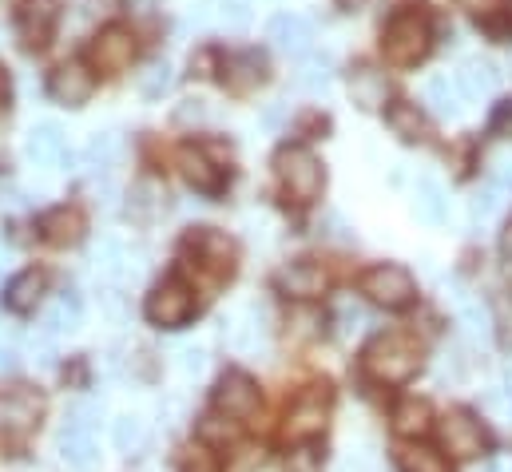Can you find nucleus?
<instances>
[{"label":"nucleus","mask_w":512,"mask_h":472,"mask_svg":"<svg viewBox=\"0 0 512 472\" xmlns=\"http://www.w3.org/2000/svg\"><path fill=\"white\" fill-rule=\"evenodd\" d=\"M417 369H421V346L401 330L378 334L362 354V373L378 385H405Z\"/></svg>","instance_id":"1"},{"label":"nucleus","mask_w":512,"mask_h":472,"mask_svg":"<svg viewBox=\"0 0 512 472\" xmlns=\"http://www.w3.org/2000/svg\"><path fill=\"white\" fill-rule=\"evenodd\" d=\"M433 48V24L417 8H401L385 20L382 28V56L393 68H413L429 56Z\"/></svg>","instance_id":"2"},{"label":"nucleus","mask_w":512,"mask_h":472,"mask_svg":"<svg viewBox=\"0 0 512 472\" xmlns=\"http://www.w3.org/2000/svg\"><path fill=\"white\" fill-rule=\"evenodd\" d=\"M274 175H278L286 199H294L298 207L318 203V195H322V187H326V167H322V159H318L310 147H302V143H282V147L274 151Z\"/></svg>","instance_id":"3"},{"label":"nucleus","mask_w":512,"mask_h":472,"mask_svg":"<svg viewBox=\"0 0 512 472\" xmlns=\"http://www.w3.org/2000/svg\"><path fill=\"white\" fill-rule=\"evenodd\" d=\"M183 254L211 282H231L235 270H239V246H235V238L223 235L219 227H191L187 238H183Z\"/></svg>","instance_id":"4"},{"label":"nucleus","mask_w":512,"mask_h":472,"mask_svg":"<svg viewBox=\"0 0 512 472\" xmlns=\"http://www.w3.org/2000/svg\"><path fill=\"white\" fill-rule=\"evenodd\" d=\"M175 163H179V175L187 179V187L207 195V199H219L231 183V163L215 159L211 143H183L175 151Z\"/></svg>","instance_id":"5"},{"label":"nucleus","mask_w":512,"mask_h":472,"mask_svg":"<svg viewBox=\"0 0 512 472\" xmlns=\"http://www.w3.org/2000/svg\"><path fill=\"white\" fill-rule=\"evenodd\" d=\"M143 314H147V322L159 326V330H179V326H187V322L195 318V290H191L179 274H171V278H163V282L147 294Z\"/></svg>","instance_id":"6"},{"label":"nucleus","mask_w":512,"mask_h":472,"mask_svg":"<svg viewBox=\"0 0 512 472\" xmlns=\"http://www.w3.org/2000/svg\"><path fill=\"white\" fill-rule=\"evenodd\" d=\"M358 290H362L374 306H382V310H405V306L417 298L413 274H409L405 266H397V262H378V266H370V270L362 274Z\"/></svg>","instance_id":"7"},{"label":"nucleus","mask_w":512,"mask_h":472,"mask_svg":"<svg viewBox=\"0 0 512 472\" xmlns=\"http://www.w3.org/2000/svg\"><path fill=\"white\" fill-rule=\"evenodd\" d=\"M437 433H441L445 453L457 457V461H477L481 453H489V429H485V425L477 421V413H469V409H449V413L441 417Z\"/></svg>","instance_id":"8"},{"label":"nucleus","mask_w":512,"mask_h":472,"mask_svg":"<svg viewBox=\"0 0 512 472\" xmlns=\"http://www.w3.org/2000/svg\"><path fill=\"white\" fill-rule=\"evenodd\" d=\"M330 401H334V393H330V385L322 381V385H310L302 397H294V405L286 409V437L290 441H314V437H322V429H326V421H330Z\"/></svg>","instance_id":"9"},{"label":"nucleus","mask_w":512,"mask_h":472,"mask_svg":"<svg viewBox=\"0 0 512 472\" xmlns=\"http://www.w3.org/2000/svg\"><path fill=\"white\" fill-rule=\"evenodd\" d=\"M135 52H139V48H135V32H131L128 24H120V20L104 24V28L92 36V44H88V60H92V68L104 72V76H120L124 68H131Z\"/></svg>","instance_id":"10"},{"label":"nucleus","mask_w":512,"mask_h":472,"mask_svg":"<svg viewBox=\"0 0 512 472\" xmlns=\"http://www.w3.org/2000/svg\"><path fill=\"white\" fill-rule=\"evenodd\" d=\"M60 0H20L16 8V36L24 52H44L60 28Z\"/></svg>","instance_id":"11"},{"label":"nucleus","mask_w":512,"mask_h":472,"mask_svg":"<svg viewBox=\"0 0 512 472\" xmlns=\"http://www.w3.org/2000/svg\"><path fill=\"white\" fill-rule=\"evenodd\" d=\"M219 72H223L219 80H223L227 92L251 96V92H258V88L270 80V60H266V52H258V48H239V52L219 56Z\"/></svg>","instance_id":"12"},{"label":"nucleus","mask_w":512,"mask_h":472,"mask_svg":"<svg viewBox=\"0 0 512 472\" xmlns=\"http://www.w3.org/2000/svg\"><path fill=\"white\" fill-rule=\"evenodd\" d=\"M258 381L243 369H227L215 385V413H223L227 421H251L258 413Z\"/></svg>","instance_id":"13"},{"label":"nucleus","mask_w":512,"mask_h":472,"mask_svg":"<svg viewBox=\"0 0 512 472\" xmlns=\"http://www.w3.org/2000/svg\"><path fill=\"white\" fill-rule=\"evenodd\" d=\"M92 92H96V72L84 60H64L48 76V96L60 108H84L92 100Z\"/></svg>","instance_id":"14"},{"label":"nucleus","mask_w":512,"mask_h":472,"mask_svg":"<svg viewBox=\"0 0 512 472\" xmlns=\"http://www.w3.org/2000/svg\"><path fill=\"white\" fill-rule=\"evenodd\" d=\"M330 286V270L318 258H294L290 266L278 270V290L290 298H318Z\"/></svg>","instance_id":"15"},{"label":"nucleus","mask_w":512,"mask_h":472,"mask_svg":"<svg viewBox=\"0 0 512 472\" xmlns=\"http://www.w3.org/2000/svg\"><path fill=\"white\" fill-rule=\"evenodd\" d=\"M36 231H40L44 242H52V246H76L84 238V231H88V223H84L80 207L60 203V207H52V211H44L36 219Z\"/></svg>","instance_id":"16"},{"label":"nucleus","mask_w":512,"mask_h":472,"mask_svg":"<svg viewBox=\"0 0 512 472\" xmlns=\"http://www.w3.org/2000/svg\"><path fill=\"white\" fill-rule=\"evenodd\" d=\"M44 290H48V274L36 270V266H28L16 278H8V286H4L0 298H4V310L8 314H32L44 302Z\"/></svg>","instance_id":"17"},{"label":"nucleus","mask_w":512,"mask_h":472,"mask_svg":"<svg viewBox=\"0 0 512 472\" xmlns=\"http://www.w3.org/2000/svg\"><path fill=\"white\" fill-rule=\"evenodd\" d=\"M266 40H274V48H282L286 56H306L310 44H314V28L306 16H294V12H282L266 24Z\"/></svg>","instance_id":"18"},{"label":"nucleus","mask_w":512,"mask_h":472,"mask_svg":"<svg viewBox=\"0 0 512 472\" xmlns=\"http://www.w3.org/2000/svg\"><path fill=\"white\" fill-rule=\"evenodd\" d=\"M385 127L401 139V143H425L429 139V119L417 104L409 100H393L385 104Z\"/></svg>","instance_id":"19"},{"label":"nucleus","mask_w":512,"mask_h":472,"mask_svg":"<svg viewBox=\"0 0 512 472\" xmlns=\"http://www.w3.org/2000/svg\"><path fill=\"white\" fill-rule=\"evenodd\" d=\"M389 425L397 437H421L429 425H433V409L425 397H401L389 413Z\"/></svg>","instance_id":"20"},{"label":"nucleus","mask_w":512,"mask_h":472,"mask_svg":"<svg viewBox=\"0 0 512 472\" xmlns=\"http://www.w3.org/2000/svg\"><path fill=\"white\" fill-rule=\"evenodd\" d=\"M350 96H354V104H358V108L378 112V108H385V96H389L385 76H382V72H374L370 64L350 68Z\"/></svg>","instance_id":"21"},{"label":"nucleus","mask_w":512,"mask_h":472,"mask_svg":"<svg viewBox=\"0 0 512 472\" xmlns=\"http://www.w3.org/2000/svg\"><path fill=\"white\" fill-rule=\"evenodd\" d=\"M457 88H461V96H469V100H485V96L497 92V68H493L489 60H465V64L457 68Z\"/></svg>","instance_id":"22"},{"label":"nucleus","mask_w":512,"mask_h":472,"mask_svg":"<svg viewBox=\"0 0 512 472\" xmlns=\"http://www.w3.org/2000/svg\"><path fill=\"white\" fill-rule=\"evenodd\" d=\"M445 211H449V199H445V187L437 179H417L413 187V215L429 227L445 223Z\"/></svg>","instance_id":"23"},{"label":"nucleus","mask_w":512,"mask_h":472,"mask_svg":"<svg viewBox=\"0 0 512 472\" xmlns=\"http://www.w3.org/2000/svg\"><path fill=\"white\" fill-rule=\"evenodd\" d=\"M60 457H64L76 472H92L96 465H100V453H96L92 433H84V429H68V425H64V433H60Z\"/></svg>","instance_id":"24"},{"label":"nucleus","mask_w":512,"mask_h":472,"mask_svg":"<svg viewBox=\"0 0 512 472\" xmlns=\"http://www.w3.org/2000/svg\"><path fill=\"white\" fill-rule=\"evenodd\" d=\"M28 155H32L36 163H44V167L64 163V131H60L56 123H36V127L28 131Z\"/></svg>","instance_id":"25"},{"label":"nucleus","mask_w":512,"mask_h":472,"mask_svg":"<svg viewBox=\"0 0 512 472\" xmlns=\"http://www.w3.org/2000/svg\"><path fill=\"white\" fill-rule=\"evenodd\" d=\"M40 413H44V397H40V389H32V385H16V389L4 397V417H8L12 425H20V429L36 425Z\"/></svg>","instance_id":"26"},{"label":"nucleus","mask_w":512,"mask_h":472,"mask_svg":"<svg viewBox=\"0 0 512 472\" xmlns=\"http://www.w3.org/2000/svg\"><path fill=\"white\" fill-rule=\"evenodd\" d=\"M397 469L401 472H453L449 457L429 449V445H401L397 449Z\"/></svg>","instance_id":"27"},{"label":"nucleus","mask_w":512,"mask_h":472,"mask_svg":"<svg viewBox=\"0 0 512 472\" xmlns=\"http://www.w3.org/2000/svg\"><path fill=\"white\" fill-rule=\"evenodd\" d=\"M425 104L437 116H457L461 112V88L449 84V76H433V80H425Z\"/></svg>","instance_id":"28"},{"label":"nucleus","mask_w":512,"mask_h":472,"mask_svg":"<svg viewBox=\"0 0 512 472\" xmlns=\"http://www.w3.org/2000/svg\"><path fill=\"white\" fill-rule=\"evenodd\" d=\"M76 322H80V298L68 290V294L44 314V338H56V334H64V330H76Z\"/></svg>","instance_id":"29"},{"label":"nucleus","mask_w":512,"mask_h":472,"mask_svg":"<svg viewBox=\"0 0 512 472\" xmlns=\"http://www.w3.org/2000/svg\"><path fill=\"white\" fill-rule=\"evenodd\" d=\"M112 441H116V449H120V453H139V449H143V445H147V425H143V421H139V417H120V421H116V425H112Z\"/></svg>","instance_id":"30"},{"label":"nucleus","mask_w":512,"mask_h":472,"mask_svg":"<svg viewBox=\"0 0 512 472\" xmlns=\"http://www.w3.org/2000/svg\"><path fill=\"white\" fill-rule=\"evenodd\" d=\"M326 469V457L314 441H298L290 453H286V472H322Z\"/></svg>","instance_id":"31"},{"label":"nucleus","mask_w":512,"mask_h":472,"mask_svg":"<svg viewBox=\"0 0 512 472\" xmlns=\"http://www.w3.org/2000/svg\"><path fill=\"white\" fill-rule=\"evenodd\" d=\"M501 195H505V191H501V183H489V187H481V191L473 195V203H469V207H473V215H481V219L497 215V211H501V203H505Z\"/></svg>","instance_id":"32"},{"label":"nucleus","mask_w":512,"mask_h":472,"mask_svg":"<svg viewBox=\"0 0 512 472\" xmlns=\"http://www.w3.org/2000/svg\"><path fill=\"white\" fill-rule=\"evenodd\" d=\"M183 472H223V465L207 445H191L183 457Z\"/></svg>","instance_id":"33"},{"label":"nucleus","mask_w":512,"mask_h":472,"mask_svg":"<svg viewBox=\"0 0 512 472\" xmlns=\"http://www.w3.org/2000/svg\"><path fill=\"white\" fill-rule=\"evenodd\" d=\"M199 437L211 441V445H227V441H235V429L223 421V413H215V417H203L199 421Z\"/></svg>","instance_id":"34"},{"label":"nucleus","mask_w":512,"mask_h":472,"mask_svg":"<svg viewBox=\"0 0 512 472\" xmlns=\"http://www.w3.org/2000/svg\"><path fill=\"white\" fill-rule=\"evenodd\" d=\"M167 88H171V68H167V64H155V68H151V72H147V76L139 80V92H143L147 100L163 96Z\"/></svg>","instance_id":"35"},{"label":"nucleus","mask_w":512,"mask_h":472,"mask_svg":"<svg viewBox=\"0 0 512 472\" xmlns=\"http://www.w3.org/2000/svg\"><path fill=\"white\" fill-rule=\"evenodd\" d=\"M290 322H294V330H290V334H294L298 342H306V338H314V334L322 330V314H314V310H294V318H290Z\"/></svg>","instance_id":"36"},{"label":"nucleus","mask_w":512,"mask_h":472,"mask_svg":"<svg viewBox=\"0 0 512 472\" xmlns=\"http://www.w3.org/2000/svg\"><path fill=\"white\" fill-rule=\"evenodd\" d=\"M489 131H493L497 139H512V96H509V100H501V104L493 108V119H489Z\"/></svg>","instance_id":"37"},{"label":"nucleus","mask_w":512,"mask_h":472,"mask_svg":"<svg viewBox=\"0 0 512 472\" xmlns=\"http://www.w3.org/2000/svg\"><path fill=\"white\" fill-rule=\"evenodd\" d=\"M219 68V56L211 52V48H199L195 56H191V76H211Z\"/></svg>","instance_id":"38"},{"label":"nucleus","mask_w":512,"mask_h":472,"mask_svg":"<svg viewBox=\"0 0 512 472\" xmlns=\"http://www.w3.org/2000/svg\"><path fill=\"white\" fill-rule=\"evenodd\" d=\"M461 318H465V326H469L473 334H481V330L489 326V318H485V310H481L477 302H469V298L461 302Z\"/></svg>","instance_id":"39"},{"label":"nucleus","mask_w":512,"mask_h":472,"mask_svg":"<svg viewBox=\"0 0 512 472\" xmlns=\"http://www.w3.org/2000/svg\"><path fill=\"white\" fill-rule=\"evenodd\" d=\"M497 326H501V338H505V346H512V294L497 298Z\"/></svg>","instance_id":"40"},{"label":"nucleus","mask_w":512,"mask_h":472,"mask_svg":"<svg viewBox=\"0 0 512 472\" xmlns=\"http://www.w3.org/2000/svg\"><path fill=\"white\" fill-rule=\"evenodd\" d=\"M338 322H342V334H358V330L366 326V314H362L358 306H346V310L338 314Z\"/></svg>","instance_id":"41"},{"label":"nucleus","mask_w":512,"mask_h":472,"mask_svg":"<svg viewBox=\"0 0 512 472\" xmlns=\"http://www.w3.org/2000/svg\"><path fill=\"white\" fill-rule=\"evenodd\" d=\"M16 369H20V361L12 350H0V381H8V377H16Z\"/></svg>","instance_id":"42"},{"label":"nucleus","mask_w":512,"mask_h":472,"mask_svg":"<svg viewBox=\"0 0 512 472\" xmlns=\"http://www.w3.org/2000/svg\"><path fill=\"white\" fill-rule=\"evenodd\" d=\"M501 258H505V266L512 270V219L505 223V231H501Z\"/></svg>","instance_id":"43"},{"label":"nucleus","mask_w":512,"mask_h":472,"mask_svg":"<svg viewBox=\"0 0 512 472\" xmlns=\"http://www.w3.org/2000/svg\"><path fill=\"white\" fill-rule=\"evenodd\" d=\"M223 20H231V24H243V20H247L243 4H223Z\"/></svg>","instance_id":"44"},{"label":"nucleus","mask_w":512,"mask_h":472,"mask_svg":"<svg viewBox=\"0 0 512 472\" xmlns=\"http://www.w3.org/2000/svg\"><path fill=\"white\" fill-rule=\"evenodd\" d=\"M461 8H469V12H489V8H497V0H457Z\"/></svg>","instance_id":"45"},{"label":"nucleus","mask_w":512,"mask_h":472,"mask_svg":"<svg viewBox=\"0 0 512 472\" xmlns=\"http://www.w3.org/2000/svg\"><path fill=\"white\" fill-rule=\"evenodd\" d=\"M183 369H203V350H183Z\"/></svg>","instance_id":"46"},{"label":"nucleus","mask_w":512,"mask_h":472,"mask_svg":"<svg viewBox=\"0 0 512 472\" xmlns=\"http://www.w3.org/2000/svg\"><path fill=\"white\" fill-rule=\"evenodd\" d=\"M8 92H12V84H8V68L0 64V108H8Z\"/></svg>","instance_id":"47"},{"label":"nucleus","mask_w":512,"mask_h":472,"mask_svg":"<svg viewBox=\"0 0 512 472\" xmlns=\"http://www.w3.org/2000/svg\"><path fill=\"white\" fill-rule=\"evenodd\" d=\"M481 472H497V469H493V465H485V469H481Z\"/></svg>","instance_id":"48"},{"label":"nucleus","mask_w":512,"mask_h":472,"mask_svg":"<svg viewBox=\"0 0 512 472\" xmlns=\"http://www.w3.org/2000/svg\"><path fill=\"white\" fill-rule=\"evenodd\" d=\"M0 4H4V0H0Z\"/></svg>","instance_id":"49"},{"label":"nucleus","mask_w":512,"mask_h":472,"mask_svg":"<svg viewBox=\"0 0 512 472\" xmlns=\"http://www.w3.org/2000/svg\"><path fill=\"white\" fill-rule=\"evenodd\" d=\"M509 12H512V8H509Z\"/></svg>","instance_id":"50"}]
</instances>
